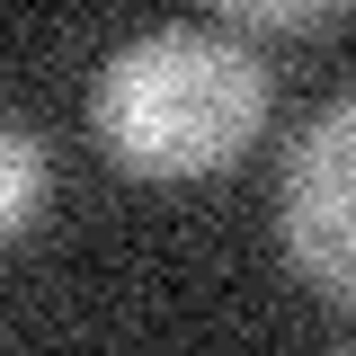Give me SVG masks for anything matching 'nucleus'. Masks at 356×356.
I'll return each instance as SVG.
<instances>
[{
	"label": "nucleus",
	"mask_w": 356,
	"mask_h": 356,
	"mask_svg": "<svg viewBox=\"0 0 356 356\" xmlns=\"http://www.w3.org/2000/svg\"><path fill=\"white\" fill-rule=\"evenodd\" d=\"M267 116V72L250 44L205 36V27H161L134 36L98 89H89V125L98 143L143 178H205L222 170Z\"/></svg>",
	"instance_id": "nucleus-1"
},
{
	"label": "nucleus",
	"mask_w": 356,
	"mask_h": 356,
	"mask_svg": "<svg viewBox=\"0 0 356 356\" xmlns=\"http://www.w3.org/2000/svg\"><path fill=\"white\" fill-rule=\"evenodd\" d=\"M276 232L285 259L303 267L330 303H356V89L330 98L285 152V187H276Z\"/></svg>",
	"instance_id": "nucleus-2"
},
{
	"label": "nucleus",
	"mask_w": 356,
	"mask_h": 356,
	"mask_svg": "<svg viewBox=\"0 0 356 356\" xmlns=\"http://www.w3.org/2000/svg\"><path fill=\"white\" fill-rule=\"evenodd\" d=\"M36 205H44V152H36V134H27V125L0 116V241L27 232Z\"/></svg>",
	"instance_id": "nucleus-3"
},
{
	"label": "nucleus",
	"mask_w": 356,
	"mask_h": 356,
	"mask_svg": "<svg viewBox=\"0 0 356 356\" xmlns=\"http://www.w3.org/2000/svg\"><path fill=\"white\" fill-rule=\"evenodd\" d=\"M222 18H241V27H276V36H303L321 18H339V0H214Z\"/></svg>",
	"instance_id": "nucleus-4"
}]
</instances>
